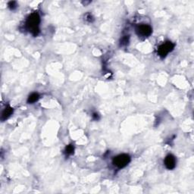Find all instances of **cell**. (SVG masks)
Instances as JSON below:
<instances>
[{"instance_id": "1", "label": "cell", "mask_w": 194, "mask_h": 194, "mask_svg": "<svg viewBox=\"0 0 194 194\" xmlns=\"http://www.w3.org/2000/svg\"><path fill=\"white\" fill-rule=\"evenodd\" d=\"M40 16L37 12H33L27 18L25 22V27L27 30L33 36H37L40 33Z\"/></svg>"}, {"instance_id": "2", "label": "cell", "mask_w": 194, "mask_h": 194, "mask_svg": "<svg viewBox=\"0 0 194 194\" xmlns=\"http://www.w3.org/2000/svg\"><path fill=\"white\" fill-rule=\"evenodd\" d=\"M131 156L128 154H120L113 158L112 164L116 168L121 169V168H124L127 165L131 162Z\"/></svg>"}, {"instance_id": "3", "label": "cell", "mask_w": 194, "mask_h": 194, "mask_svg": "<svg viewBox=\"0 0 194 194\" xmlns=\"http://www.w3.org/2000/svg\"><path fill=\"white\" fill-rule=\"evenodd\" d=\"M135 32L139 37H148L153 33V28L150 25L146 24H140L135 28Z\"/></svg>"}, {"instance_id": "4", "label": "cell", "mask_w": 194, "mask_h": 194, "mask_svg": "<svg viewBox=\"0 0 194 194\" xmlns=\"http://www.w3.org/2000/svg\"><path fill=\"white\" fill-rule=\"evenodd\" d=\"M175 45L171 41H166L160 45L158 48V54L160 57L165 58L168 55L169 52H172Z\"/></svg>"}, {"instance_id": "5", "label": "cell", "mask_w": 194, "mask_h": 194, "mask_svg": "<svg viewBox=\"0 0 194 194\" xmlns=\"http://www.w3.org/2000/svg\"><path fill=\"white\" fill-rule=\"evenodd\" d=\"M164 164L167 169L173 170L174 168H175L176 165H177L176 157L174 155H172V154H168L165 158Z\"/></svg>"}, {"instance_id": "6", "label": "cell", "mask_w": 194, "mask_h": 194, "mask_svg": "<svg viewBox=\"0 0 194 194\" xmlns=\"http://www.w3.org/2000/svg\"><path fill=\"white\" fill-rule=\"evenodd\" d=\"M12 114H13V108H12L10 105H7V106L4 108L2 112L1 120L2 121H6V120H7Z\"/></svg>"}, {"instance_id": "7", "label": "cell", "mask_w": 194, "mask_h": 194, "mask_svg": "<svg viewBox=\"0 0 194 194\" xmlns=\"http://www.w3.org/2000/svg\"><path fill=\"white\" fill-rule=\"evenodd\" d=\"M40 97V94L38 93H31L29 96L27 102H28V104H33L39 100Z\"/></svg>"}, {"instance_id": "8", "label": "cell", "mask_w": 194, "mask_h": 194, "mask_svg": "<svg viewBox=\"0 0 194 194\" xmlns=\"http://www.w3.org/2000/svg\"><path fill=\"white\" fill-rule=\"evenodd\" d=\"M64 152H65V155H68V156L72 155L74 153V146L73 144H69V145L66 146Z\"/></svg>"}, {"instance_id": "9", "label": "cell", "mask_w": 194, "mask_h": 194, "mask_svg": "<svg viewBox=\"0 0 194 194\" xmlns=\"http://www.w3.org/2000/svg\"><path fill=\"white\" fill-rule=\"evenodd\" d=\"M8 6H9V8L11 9V10H14L15 9H17V4L16 2L11 1L8 3Z\"/></svg>"}, {"instance_id": "10", "label": "cell", "mask_w": 194, "mask_h": 194, "mask_svg": "<svg viewBox=\"0 0 194 194\" xmlns=\"http://www.w3.org/2000/svg\"><path fill=\"white\" fill-rule=\"evenodd\" d=\"M129 42V36H124L121 38V46H125Z\"/></svg>"}, {"instance_id": "11", "label": "cell", "mask_w": 194, "mask_h": 194, "mask_svg": "<svg viewBox=\"0 0 194 194\" xmlns=\"http://www.w3.org/2000/svg\"><path fill=\"white\" fill-rule=\"evenodd\" d=\"M84 17H85V20L87 21L88 22H93L94 20V18H93V17L92 14H89V13L86 14V15H85Z\"/></svg>"}, {"instance_id": "12", "label": "cell", "mask_w": 194, "mask_h": 194, "mask_svg": "<svg viewBox=\"0 0 194 194\" xmlns=\"http://www.w3.org/2000/svg\"><path fill=\"white\" fill-rule=\"evenodd\" d=\"M93 118L95 120H99V115H98L97 113H94L93 115Z\"/></svg>"}]
</instances>
